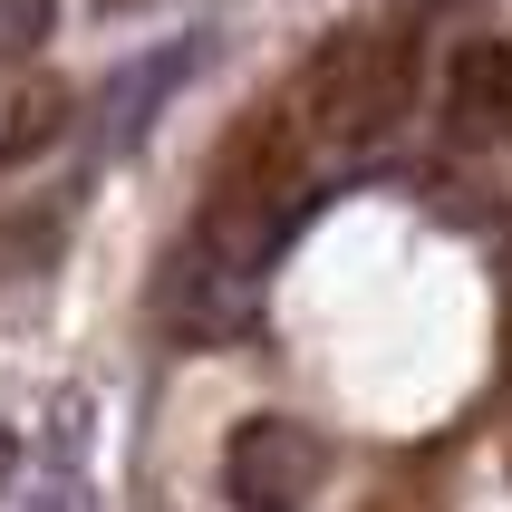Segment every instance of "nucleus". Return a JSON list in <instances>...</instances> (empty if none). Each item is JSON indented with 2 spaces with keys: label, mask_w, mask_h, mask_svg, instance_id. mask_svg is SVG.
<instances>
[{
  "label": "nucleus",
  "mask_w": 512,
  "mask_h": 512,
  "mask_svg": "<svg viewBox=\"0 0 512 512\" xmlns=\"http://www.w3.org/2000/svg\"><path fill=\"white\" fill-rule=\"evenodd\" d=\"M329 484V445L300 416H252L223 445V503L232 512H310Z\"/></svg>",
  "instance_id": "obj_1"
},
{
  "label": "nucleus",
  "mask_w": 512,
  "mask_h": 512,
  "mask_svg": "<svg viewBox=\"0 0 512 512\" xmlns=\"http://www.w3.org/2000/svg\"><path fill=\"white\" fill-rule=\"evenodd\" d=\"M455 126H464V136H474V126L503 136V126H512V49H503V39H474V49L455 58Z\"/></svg>",
  "instance_id": "obj_2"
},
{
  "label": "nucleus",
  "mask_w": 512,
  "mask_h": 512,
  "mask_svg": "<svg viewBox=\"0 0 512 512\" xmlns=\"http://www.w3.org/2000/svg\"><path fill=\"white\" fill-rule=\"evenodd\" d=\"M58 116H68V97H58V87H29V97H10V107H0V165L39 155V145L58 136Z\"/></svg>",
  "instance_id": "obj_3"
},
{
  "label": "nucleus",
  "mask_w": 512,
  "mask_h": 512,
  "mask_svg": "<svg viewBox=\"0 0 512 512\" xmlns=\"http://www.w3.org/2000/svg\"><path fill=\"white\" fill-rule=\"evenodd\" d=\"M49 39V0H0V58H29Z\"/></svg>",
  "instance_id": "obj_4"
},
{
  "label": "nucleus",
  "mask_w": 512,
  "mask_h": 512,
  "mask_svg": "<svg viewBox=\"0 0 512 512\" xmlns=\"http://www.w3.org/2000/svg\"><path fill=\"white\" fill-rule=\"evenodd\" d=\"M10 455H20V445H10V435H0V474H10Z\"/></svg>",
  "instance_id": "obj_5"
}]
</instances>
